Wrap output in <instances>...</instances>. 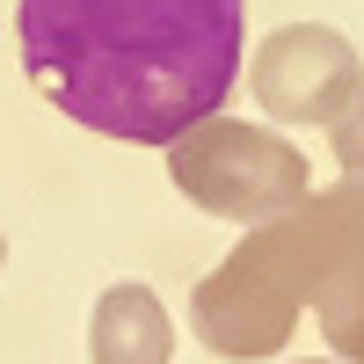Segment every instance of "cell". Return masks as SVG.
Instances as JSON below:
<instances>
[{
  "label": "cell",
  "instance_id": "obj_1",
  "mask_svg": "<svg viewBox=\"0 0 364 364\" xmlns=\"http://www.w3.org/2000/svg\"><path fill=\"white\" fill-rule=\"evenodd\" d=\"M15 44L58 117L168 154L226 109L248 66V0H15Z\"/></svg>",
  "mask_w": 364,
  "mask_h": 364
},
{
  "label": "cell",
  "instance_id": "obj_2",
  "mask_svg": "<svg viewBox=\"0 0 364 364\" xmlns=\"http://www.w3.org/2000/svg\"><path fill=\"white\" fill-rule=\"evenodd\" d=\"M321 248H328V204H321V190L306 204H291L284 219L248 226V240H240V248L190 291L197 343L211 357H226V364L277 357L291 343L299 314L314 306Z\"/></svg>",
  "mask_w": 364,
  "mask_h": 364
},
{
  "label": "cell",
  "instance_id": "obj_3",
  "mask_svg": "<svg viewBox=\"0 0 364 364\" xmlns=\"http://www.w3.org/2000/svg\"><path fill=\"white\" fill-rule=\"evenodd\" d=\"M168 182L197 211L233 219V226L284 219L291 204L314 197L306 154H299L291 139L262 132V124H240V117H204V124H190L168 146Z\"/></svg>",
  "mask_w": 364,
  "mask_h": 364
},
{
  "label": "cell",
  "instance_id": "obj_4",
  "mask_svg": "<svg viewBox=\"0 0 364 364\" xmlns=\"http://www.w3.org/2000/svg\"><path fill=\"white\" fill-rule=\"evenodd\" d=\"M357 51L343 29L328 22H284L269 29L248 58V95L277 117V124H336V117L357 102Z\"/></svg>",
  "mask_w": 364,
  "mask_h": 364
},
{
  "label": "cell",
  "instance_id": "obj_5",
  "mask_svg": "<svg viewBox=\"0 0 364 364\" xmlns=\"http://www.w3.org/2000/svg\"><path fill=\"white\" fill-rule=\"evenodd\" d=\"M321 204H328V248L314 277V321L343 364H364V182L343 175L336 190H321Z\"/></svg>",
  "mask_w": 364,
  "mask_h": 364
},
{
  "label": "cell",
  "instance_id": "obj_6",
  "mask_svg": "<svg viewBox=\"0 0 364 364\" xmlns=\"http://www.w3.org/2000/svg\"><path fill=\"white\" fill-rule=\"evenodd\" d=\"M87 357L95 364H168L175 357V321L154 284H109L87 321Z\"/></svg>",
  "mask_w": 364,
  "mask_h": 364
},
{
  "label": "cell",
  "instance_id": "obj_7",
  "mask_svg": "<svg viewBox=\"0 0 364 364\" xmlns=\"http://www.w3.org/2000/svg\"><path fill=\"white\" fill-rule=\"evenodd\" d=\"M328 139H336V168L350 175V182H364V87H357V102L328 124Z\"/></svg>",
  "mask_w": 364,
  "mask_h": 364
},
{
  "label": "cell",
  "instance_id": "obj_8",
  "mask_svg": "<svg viewBox=\"0 0 364 364\" xmlns=\"http://www.w3.org/2000/svg\"><path fill=\"white\" fill-rule=\"evenodd\" d=\"M306 364H343V357H306Z\"/></svg>",
  "mask_w": 364,
  "mask_h": 364
},
{
  "label": "cell",
  "instance_id": "obj_9",
  "mask_svg": "<svg viewBox=\"0 0 364 364\" xmlns=\"http://www.w3.org/2000/svg\"><path fill=\"white\" fill-rule=\"evenodd\" d=\"M0 262H8V240H0Z\"/></svg>",
  "mask_w": 364,
  "mask_h": 364
}]
</instances>
